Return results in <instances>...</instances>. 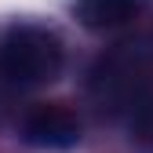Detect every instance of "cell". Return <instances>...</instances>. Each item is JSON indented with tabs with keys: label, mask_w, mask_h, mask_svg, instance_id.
<instances>
[{
	"label": "cell",
	"mask_w": 153,
	"mask_h": 153,
	"mask_svg": "<svg viewBox=\"0 0 153 153\" xmlns=\"http://www.w3.org/2000/svg\"><path fill=\"white\" fill-rule=\"evenodd\" d=\"M62 40L48 26H11L0 40V73L15 88H40L62 69Z\"/></svg>",
	"instance_id": "obj_1"
},
{
	"label": "cell",
	"mask_w": 153,
	"mask_h": 153,
	"mask_svg": "<svg viewBox=\"0 0 153 153\" xmlns=\"http://www.w3.org/2000/svg\"><path fill=\"white\" fill-rule=\"evenodd\" d=\"M22 139L36 149H73L80 142V120L62 102L33 106L22 120Z\"/></svg>",
	"instance_id": "obj_2"
},
{
	"label": "cell",
	"mask_w": 153,
	"mask_h": 153,
	"mask_svg": "<svg viewBox=\"0 0 153 153\" xmlns=\"http://www.w3.org/2000/svg\"><path fill=\"white\" fill-rule=\"evenodd\" d=\"M142 0H76L73 11L88 29H117L139 15Z\"/></svg>",
	"instance_id": "obj_3"
}]
</instances>
